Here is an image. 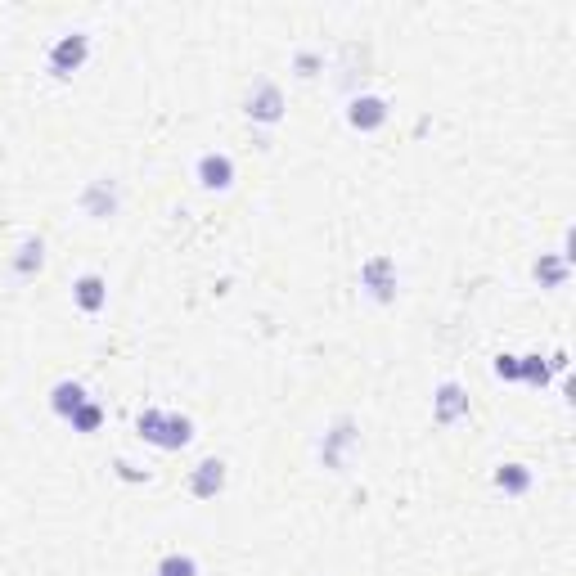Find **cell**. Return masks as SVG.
<instances>
[{
    "mask_svg": "<svg viewBox=\"0 0 576 576\" xmlns=\"http://www.w3.org/2000/svg\"><path fill=\"white\" fill-rule=\"evenodd\" d=\"M117 477H122V482H149V468H140V464H131V459H117Z\"/></svg>",
    "mask_w": 576,
    "mask_h": 576,
    "instance_id": "obj_21",
    "label": "cell"
},
{
    "mask_svg": "<svg viewBox=\"0 0 576 576\" xmlns=\"http://www.w3.org/2000/svg\"><path fill=\"white\" fill-rule=\"evenodd\" d=\"M518 356H509V351H504V356H495V378H504V383H518Z\"/></svg>",
    "mask_w": 576,
    "mask_h": 576,
    "instance_id": "obj_20",
    "label": "cell"
},
{
    "mask_svg": "<svg viewBox=\"0 0 576 576\" xmlns=\"http://www.w3.org/2000/svg\"><path fill=\"white\" fill-rule=\"evenodd\" d=\"M41 266H45V243L41 239H23V243H18V252L9 257V270H14L18 279H32Z\"/></svg>",
    "mask_w": 576,
    "mask_h": 576,
    "instance_id": "obj_15",
    "label": "cell"
},
{
    "mask_svg": "<svg viewBox=\"0 0 576 576\" xmlns=\"http://www.w3.org/2000/svg\"><path fill=\"white\" fill-rule=\"evenodd\" d=\"M320 68H324V59L315 50H297L293 54V72H297V77H315Z\"/></svg>",
    "mask_w": 576,
    "mask_h": 576,
    "instance_id": "obj_19",
    "label": "cell"
},
{
    "mask_svg": "<svg viewBox=\"0 0 576 576\" xmlns=\"http://www.w3.org/2000/svg\"><path fill=\"white\" fill-rule=\"evenodd\" d=\"M77 203H81V212H86L90 221H108V216H117V203H122L117 180H108V176L86 180V189L77 194Z\"/></svg>",
    "mask_w": 576,
    "mask_h": 576,
    "instance_id": "obj_5",
    "label": "cell"
},
{
    "mask_svg": "<svg viewBox=\"0 0 576 576\" xmlns=\"http://www.w3.org/2000/svg\"><path fill=\"white\" fill-rule=\"evenodd\" d=\"M194 176L203 189H212V194H225V189L234 185V158L221 149H207L203 158L194 162Z\"/></svg>",
    "mask_w": 576,
    "mask_h": 576,
    "instance_id": "obj_8",
    "label": "cell"
},
{
    "mask_svg": "<svg viewBox=\"0 0 576 576\" xmlns=\"http://www.w3.org/2000/svg\"><path fill=\"white\" fill-rule=\"evenodd\" d=\"M360 288H365L374 302H396V261L387 252H374V257L360 261Z\"/></svg>",
    "mask_w": 576,
    "mask_h": 576,
    "instance_id": "obj_4",
    "label": "cell"
},
{
    "mask_svg": "<svg viewBox=\"0 0 576 576\" xmlns=\"http://www.w3.org/2000/svg\"><path fill=\"white\" fill-rule=\"evenodd\" d=\"M531 482H536V473H531L527 464H518V459H509V464L495 468V486H500L504 495H527Z\"/></svg>",
    "mask_w": 576,
    "mask_h": 576,
    "instance_id": "obj_14",
    "label": "cell"
},
{
    "mask_svg": "<svg viewBox=\"0 0 576 576\" xmlns=\"http://www.w3.org/2000/svg\"><path fill=\"white\" fill-rule=\"evenodd\" d=\"M518 383L527 387H549V374H554V365H549L545 356H518Z\"/></svg>",
    "mask_w": 576,
    "mask_h": 576,
    "instance_id": "obj_16",
    "label": "cell"
},
{
    "mask_svg": "<svg viewBox=\"0 0 576 576\" xmlns=\"http://www.w3.org/2000/svg\"><path fill=\"white\" fill-rule=\"evenodd\" d=\"M72 302H77V311L99 315V311L108 306V279L99 275V270H86V275H77V284H72Z\"/></svg>",
    "mask_w": 576,
    "mask_h": 576,
    "instance_id": "obj_11",
    "label": "cell"
},
{
    "mask_svg": "<svg viewBox=\"0 0 576 576\" xmlns=\"http://www.w3.org/2000/svg\"><path fill=\"white\" fill-rule=\"evenodd\" d=\"M86 401H90V396H86V387H81L77 378H63V383L50 387V410L59 414V419H72Z\"/></svg>",
    "mask_w": 576,
    "mask_h": 576,
    "instance_id": "obj_13",
    "label": "cell"
},
{
    "mask_svg": "<svg viewBox=\"0 0 576 576\" xmlns=\"http://www.w3.org/2000/svg\"><path fill=\"white\" fill-rule=\"evenodd\" d=\"M225 491V459H198L189 468V495L194 500H216Z\"/></svg>",
    "mask_w": 576,
    "mask_h": 576,
    "instance_id": "obj_9",
    "label": "cell"
},
{
    "mask_svg": "<svg viewBox=\"0 0 576 576\" xmlns=\"http://www.w3.org/2000/svg\"><path fill=\"white\" fill-rule=\"evenodd\" d=\"M135 428H140V437L158 450H180L194 441V419L180 410H158V405H144V410L135 414Z\"/></svg>",
    "mask_w": 576,
    "mask_h": 576,
    "instance_id": "obj_1",
    "label": "cell"
},
{
    "mask_svg": "<svg viewBox=\"0 0 576 576\" xmlns=\"http://www.w3.org/2000/svg\"><path fill=\"white\" fill-rule=\"evenodd\" d=\"M90 59V36L86 32H63L59 41L50 45V54H45V72L50 77H72V72H81Z\"/></svg>",
    "mask_w": 576,
    "mask_h": 576,
    "instance_id": "obj_2",
    "label": "cell"
},
{
    "mask_svg": "<svg viewBox=\"0 0 576 576\" xmlns=\"http://www.w3.org/2000/svg\"><path fill=\"white\" fill-rule=\"evenodd\" d=\"M360 441V432H356V419H347L342 414L338 423H333L329 432H324V441H320V459H324V468H333V473H342L347 468V450Z\"/></svg>",
    "mask_w": 576,
    "mask_h": 576,
    "instance_id": "obj_6",
    "label": "cell"
},
{
    "mask_svg": "<svg viewBox=\"0 0 576 576\" xmlns=\"http://www.w3.org/2000/svg\"><path fill=\"white\" fill-rule=\"evenodd\" d=\"M464 414H468V392L446 378V383L432 392V419H437L441 428H450V423H459Z\"/></svg>",
    "mask_w": 576,
    "mask_h": 576,
    "instance_id": "obj_10",
    "label": "cell"
},
{
    "mask_svg": "<svg viewBox=\"0 0 576 576\" xmlns=\"http://www.w3.org/2000/svg\"><path fill=\"white\" fill-rule=\"evenodd\" d=\"M243 113H248V122H257V126H275V122H284V90H279L270 77L252 81L248 99H243Z\"/></svg>",
    "mask_w": 576,
    "mask_h": 576,
    "instance_id": "obj_3",
    "label": "cell"
},
{
    "mask_svg": "<svg viewBox=\"0 0 576 576\" xmlns=\"http://www.w3.org/2000/svg\"><path fill=\"white\" fill-rule=\"evenodd\" d=\"M387 117H392V104H387L383 95H351L347 104V126L351 131H378V126H387Z\"/></svg>",
    "mask_w": 576,
    "mask_h": 576,
    "instance_id": "obj_7",
    "label": "cell"
},
{
    "mask_svg": "<svg viewBox=\"0 0 576 576\" xmlns=\"http://www.w3.org/2000/svg\"><path fill=\"white\" fill-rule=\"evenodd\" d=\"M153 576H198V558L194 554H180V549H176V554H162L158 558V572H153Z\"/></svg>",
    "mask_w": 576,
    "mask_h": 576,
    "instance_id": "obj_18",
    "label": "cell"
},
{
    "mask_svg": "<svg viewBox=\"0 0 576 576\" xmlns=\"http://www.w3.org/2000/svg\"><path fill=\"white\" fill-rule=\"evenodd\" d=\"M531 275H536L540 288H549V293H554V288L567 284V275H572V261H567L563 252H540L536 266H531Z\"/></svg>",
    "mask_w": 576,
    "mask_h": 576,
    "instance_id": "obj_12",
    "label": "cell"
},
{
    "mask_svg": "<svg viewBox=\"0 0 576 576\" xmlns=\"http://www.w3.org/2000/svg\"><path fill=\"white\" fill-rule=\"evenodd\" d=\"M68 423H72V432H81V437H90V432H99V428H104V405H99V401H86L77 414H72Z\"/></svg>",
    "mask_w": 576,
    "mask_h": 576,
    "instance_id": "obj_17",
    "label": "cell"
}]
</instances>
